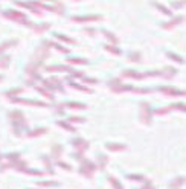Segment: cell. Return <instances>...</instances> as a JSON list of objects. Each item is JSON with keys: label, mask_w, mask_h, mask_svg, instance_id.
Returning a JSON list of instances; mask_svg holds the SVG:
<instances>
[{"label": "cell", "mask_w": 186, "mask_h": 189, "mask_svg": "<svg viewBox=\"0 0 186 189\" xmlns=\"http://www.w3.org/2000/svg\"><path fill=\"white\" fill-rule=\"evenodd\" d=\"M5 15H6V17H9V19L17 20L19 23H21V24H28V26H31V21L26 19L21 12H19V11H9V12H6Z\"/></svg>", "instance_id": "cell-1"}, {"label": "cell", "mask_w": 186, "mask_h": 189, "mask_svg": "<svg viewBox=\"0 0 186 189\" xmlns=\"http://www.w3.org/2000/svg\"><path fill=\"white\" fill-rule=\"evenodd\" d=\"M140 110H142V113H140V119H142L144 122L149 124V119H151L149 105H148V104H145V102H142V104H140Z\"/></svg>", "instance_id": "cell-2"}, {"label": "cell", "mask_w": 186, "mask_h": 189, "mask_svg": "<svg viewBox=\"0 0 186 189\" xmlns=\"http://www.w3.org/2000/svg\"><path fill=\"white\" fill-rule=\"evenodd\" d=\"M47 55H49V46H47V43H44L43 46H40L37 49V52H35V58L37 59H44V58H47Z\"/></svg>", "instance_id": "cell-3"}, {"label": "cell", "mask_w": 186, "mask_h": 189, "mask_svg": "<svg viewBox=\"0 0 186 189\" xmlns=\"http://www.w3.org/2000/svg\"><path fill=\"white\" fill-rule=\"evenodd\" d=\"M93 171H95V165H93L92 162L86 160V162L82 163V169H81V174H84V175H87V177H92Z\"/></svg>", "instance_id": "cell-4"}, {"label": "cell", "mask_w": 186, "mask_h": 189, "mask_svg": "<svg viewBox=\"0 0 186 189\" xmlns=\"http://www.w3.org/2000/svg\"><path fill=\"white\" fill-rule=\"evenodd\" d=\"M11 116V121L16 124V125H24V117H23V114L20 113V112H12V113L9 114Z\"/></svg>", "instance_id": "cell-5"}, {"label": "cell", "mask_w": 186, "mask_h": 189, "mask_svg": "<svg viewBox=\"0 0 186 189\" xmlns=\"http://www.w3.org/2000/svg\"><path fill=\"white\" fill-rule=\"evenodd\" d=\"M101 15H86V17H73L72 21H78V23H82V21H92V20H101Z\"/></svg>", "instance_id": "cell-6"}, {"label": "cell", "mask_w": 186, "mask_h": 189, "mask_svg": "<svg viewBox=\"0 0 186 189\" xmlns=\"http://www.w3.org/2000/svg\"><path fill=\"white\" fill-rule=\"evenodd\" d=\"M47 72H72L70 69L64 67V66H49Z\"/></svg>", "instance_id": "cell-7"}, {"label": "cell", "mask_w": 186, "mask_h": 189, "mask_svg": "<svg viewBox=\"0 0 186 189\" xmlns=\"http://www.w3.org/2000/svg\"><path fill=\"white\" fill-rule=\"evenodd\" d=\"M17 102L20 104H26V105H35V107H46V104L44 102H38V101H26V99H19Z\"/></svg>", "instance_id": "cell-8"}, {"label": "cell", "mask_w": 186, "mask_h": 189, "mask_svg": "<svg viewBox=\"0 0 186 189\" xmlns=\"http://www.w3.org/2000/svg\"><path fill=\"white\" fill-rule=\"evenodd\" d=\"M73 147H76L79 151H82V150L89 148V143H87V142H84V140H81V139H78V140H75L73 142Z\"/></svg>", "instance_id": "cell-9"}, {"label": "cell", "mask_w": 186, "mask_h": 189, "mask_svg": "<svg viewBox=\"0 0 186 189\" xmlns=\"http://www.w3.org/2000/svg\"><path fill=\"white\" fill-rule=\"evenodd\" d=\"M163 93H169L172 96H179V94H185V92H179V90H174V89H166V87H162L160 89Z\"/></svg>", "instance_id": "cell-10"}, {"label": "cell", "mask_w": 186, "mask_h": 189, "mask_svg": "<svg viewBox=\"0 0 186 189\" xmlns=\"http://www.w3.org/2000/svg\"><path fill=\"white\" fill-rule=\"evenodd\" d=\"M105 147H107L108 150H112V151H117V150H125V148H127V147H125V145H122V143H121V145H114V143H107Z\"/></svg>", "instance_id": "cell-11"}, {"label": "cell", "mask_w": 186, "mask_h": 189, "mask_svg": "<svg viewBox=\"0 0 186 189\" xmlns=\"http://www.w3.org/2000/svg\"><path fill=\"white\" fill-rule=\"evenodd\" d=\"M11 44H17V40H9V41H6V43H3L2 46H0V52H3L5 49H8Z\"/></svg>", "instance_id": "cell-12"}, {"label": "cell", "mask_w": 186, "mask_h": 189, "mask_svg": "<svg viewBox=\"0 0 186 189\" xmlns=\"http://www.w3.org/2000/svg\"><path fill=\"white\" fill-rule=\"evenodd\" d=\"M70 108H76V110H81V108H86V105L84 104H81V102H70V104H67Z\"/></svg>", "instance_id": "cell-13"}, {"label": "cell", "mask_w": 186, "mask_h": 189, "mask_svg": "<svg viewBox=\"0 0 186 189\" xmlns=\"http://www.w3.org/2000/svg\"><path fill=\"white\" fill-rule=\"evenodd\" d=\"M182 20H183V17H177V19L172 20L171 23H166V24H165V28L168 29V28H171V26H175V24H179V23H180Z\"/></svg>", "instance_id": "cell-14"}, {"label": "cell", "mask_w": 186, "mask_h": 189, "mask_svg": "<svg viewBox=\"0 0 186 189\" xmlns=\"http://www.w3.org/2000/svg\"><path fill=\"white\" fill-rule=\"evenodd\" d=\"M70 64H86V59H79V58H69Z\"/></svg>", "instance_id": "cell-15"}, {"label": "cell", "mask_w": 186, "mask_h": 189, "mask_svg": "<svg viewBox=\"0 0 186 189\" xmlns=\"http://www.w3.org/2000/svg\"><path fill=\"white\" fill-rule=\"evenodd\" d=\"M9 64V57H3L0 59V69H5Z\"/></svg>", "instance_id": "cell-16"}, {"label": "cell", "mask_w": 186, "mask_h": 189, "mask_svg": "<svg viewBox=\"0 0 186 189\" xmlns=\"http://www.w3.org/2000/svg\"><path fill=\"white\" fill-rule=\"evenodd\" d=\"M44 133H46V128H38V130H35L34 133H29V136L34 137V136H40V134H44Z\"/></svg>", "instance_id": "cell-17"}, {"label": "cell", "mask_w": 186, "mask_h": 189, "mask_svg": "<svg viewBox=\"0 0 186 189\" xmlns=\"http://www.w3.org/2000/svg\"><path fill=\"white\" fill-rule=\"evenodd\" d=\"M108 180H110V183H112V185H113V186H114L116 189H124V188H122V185H119V183L116 182V178H114V177H110Z\"/></svg>", "instance_id": "cell-18"}, {"label": "cell", "mask_w": 186, "mask_h": 189, "mask_svg": "<svg viewBox=\"0 0 186 189\" xmlns=\"http://www.w3.org/2000/svg\"><path fill=\"white\" fill-rule=\"evenodd\" d=\"M168 57H171L172 59H174V61H177V63L183 64V59H182V58L179 57V55H175V54H171V52H169V54H168Z\"/></svg>", "instance_id": "cell-19"}, {"label": "cell", "mask_w": 186, "mask_h": 189, "mask_svg": "<svg viewBox=\"0 0 186 189\" xmlns=\"http://www.w3.org/2000/svg\"><path fill=\"white\" fill-rule=\"evenodd\" d=\"M58 125L64 127V128H66V130H69V131H76L73 127H70V125H69V124H66V122H58Z\"/></svg>", "instance_id": "cell-20"}, {"label": "cell", "mask_w": 186, "mask_h": 189, "mask_svg": "<svg viewBox=\"0 0 186 189\" xmlns=\"http://www.w3.org/2000/svg\"><path fill=\"white\" fill-rule=\"evenodd\" d=\"M156 6H157V8H159V9L163 12V14H166V15H171V11H168V9L165 8V6H163V5H157V3H156Z\"/></svg>", "instance_id": "cell-21"}, {"label": "cell", "mask_w": 186, "mask_h": 189, "mask_svg": "<svg viewBox=\"0 0 186 189\" xmlns=\"http://www.w3.org/2000/svg\"><path fill=\"white\" fill-rule=\"evenodd\" d=\"M70 86L75 87V89H78V90H84V92H87V93H92V90H89V89H86V87H81V86H76L73 82H70Z\"/></svg>", "instance_id": "cell-22"}, {"label": "cell", "mask_w": 186, "mask_h": 189, "mask_svg": "<svg viewBox=\"0 0 186 189\" xmlns=\"http://www.w3.org/2000/svg\"><path fill=\"white\" fill-rule=\"evenodd\" d=\"M56 38H60V40H63V41H66V43H75L72 38H67V37H64V35H60V34H56Z\"/></svg>", "instance_id": "cell-23"}, {"label": "cell", "mask_w": 186, "mask_h": 189, "mask_svg": "<svg viewBox=\"0 0 186 189\" xmlns=\"http://www.w3.org/2000/svg\"><path fill=\"white\" fill-rule=\"evenodd\" d=\"M47 28H51V24H47V23H46V24H41L40 28H35V31L40 32V31H44V29H47Z\"/></svg>", "instance_id": "cell-24"}, {"label": "cell", "mask_w": 186, "mask_h": 189, "mask_svg": "<svg viewBox=\"0 0 186 189\" xmlns=\"http://www.w3.org/2000/svg\"><path fill=\"white\" fill-rule=\"evenodd\" d=\"M104 34H105V37H107V38H110L112 41H114V43L117 41V38H116V37H113V35H112V34H110V32H107V31H104Z\"/></svg>", "instance_id": "cell-25"}, {"label": "cell", "mask_w": 186, "mask_h": 189, "mask_svg": "<svg viewBox=\"0 0 186 189\" xmlns=\"http://www.w3.org/2000/svg\"><path fill=\"white\" fill-rule=\"evenodd\" d=\"M139 57H140V54H131L130 61H139Z\"/></svg>", "instance_id": "cell-26"}, {"label": "cell", "mask_w": 186, "mask_h": 189, "mask_svg": "<svg viewBox=\"0 0 186 189\" xmlns=\"http://www.w3.org/2000/svg\"><path fill=\"white\" fill-rule=\"evenodd\" d=\"M105 49H107V51H110V52H113V54H119V51H117V49H114V47H112L110 44H108V46H105Z\"/></svg>", "instance_id": "cell-27"}, {"label": "cell", "mask_w": 186, "mask_h": 189, "mask_svg": "<svg viewBox=\"0 0 186 189\" xmlns=\"http://www.w3.org/2000/svg\"><path fill=\"white\" fill-rule=\"evenodd\" d=\"M128 178H131V180H134V178H136V180H142L144 177H142V175H128Z\"/></svg>", "instance_id": "cell-28"}, {"label": "cell", "mask_w": 186, "mask_h": 189, "mask_svg": "<svg viewBox=\"0 0 186 189\" xmlns=\"http://www.w3.org/2000/svg\"><path fill=\"white\" fill-rule=\"evenodd\" d=\"M70 122H82V117H70Z\"/></svg>", "instance_id": "cell-29"}, {"label": "cell", "mask_w": 186, "mask_h": 189, "mask_svg": "<svg viewBox=\"0 0 186 189\" xmlns=\"http://www.w3.org/2000/svg\"><path fill=\"white\" fill-rule=\"evenodd\" d=\"M43 186H54V185H56L55 182H44V183H41Z\"/></svg>", "instance_id": "cell-30"}, {"label": "cell", "mask_w": 186, "mask_h": 189, "mask_svg": "<svg viewBox=\"0 0 186 189\" xmlns=\"http://www.w3.org/2000/svg\"><path fill=\"white\" fill-rule=\"evenodd\" d=\"M16 93H21V89H17V90H11V92H8V94L11 96V94H16Z\"/></svg>", "instance_id": "cell-31"}, {"label": "cell", "mask_w": 186, "mask_h": 189, "mask_svg": "<svg viewBox=\"0 0 186 189\" xmlns=\"http://www.w3.org/2000/svg\"><path fill=\"white\" fill-rule=\"evenodd\" d=\"M2 79H3V78H2V76H0V81H2Z\"/></svg>", "instance_id": "cell-32"}]
</instances>
